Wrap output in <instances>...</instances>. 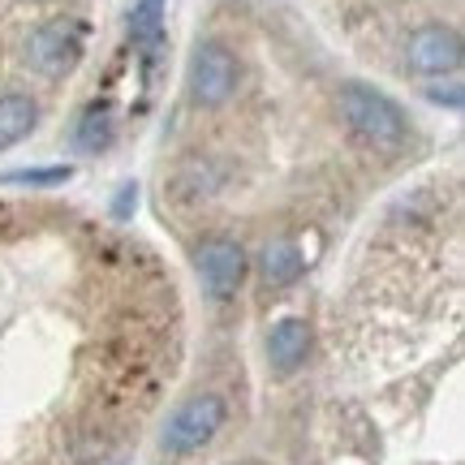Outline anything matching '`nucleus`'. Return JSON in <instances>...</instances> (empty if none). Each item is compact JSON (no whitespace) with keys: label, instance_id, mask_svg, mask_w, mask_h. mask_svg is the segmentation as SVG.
I'll return each mask as SVG.
<instances>
[{"label":"nucleus","instance_id":"obj_7","mask_svg":"<svg viewBox=\"0 0 465 465\" xmlns=\"http://www.w3.org/2000/svg\"><path fill=\"white\" fill-rule=\"evenodd\" d=\"M306 349H311V328L302 319H281L267 336V358L281 375H289V371H298L306 362Z\"/></svg>","mask_w":465,"mask_h":465},{"label":"nucleus","instance_id":"obj_13","mask_svg":"<svg viewBox=\"0 0 465 465\" xmlns=\"http://www.w3.org/2000/svg\"><path fill=\"white\" fill-rule=\"evenodd\" d=\"M427 95H431L435 104H449V108H461V86L449 83V91L444 86H427Z\"/></svg>","mask_w":465,"mask_h":465},{"label":"nucleus","instance_id":"obj_1","mask_svg":"<svg viewBox=\"0 0 465 465\" xmlns=\"http://www.w3.org/2000/svg\"><path fill=\"white\" fill-rule=\"evenodd\" d=\"M341 113H345L349 130L366 143H375V147H401L410 138V121L401 113V104L388 100L375 86L349 83L341 91Z\"/></svg>","mask_w":465,"mask_h":465},{"label":"nucleus","instance_id":"obj_5","mask_svg":"<svg viewBox=\"0 0 465 465\" xmlns=\"http://www.w3.org/2000/svg\"><path fill=\"white\" fill-rule=\"evenodd\" d=\"M194 267H199L203 293L224 302L242 289V281H246V250L237 246V242H229V237H212V242L199 246Z\"/></svg>","mask_w":465,"mask_h":465},{"label":"nucleus","instance_id":"obj_11","mask_svg":"<svg viewBox=\"0 0 465 465\" xmlns=\"http://www.w3.org/2000/svg\"><path fill=\"white\" fill-rule=\"evenodd\" d=\"M130 35L138 48H155L160 35H164V0H134Z\"/></svg>","mask_w":465,"mask_h":465},{"label":"nucleus","instance_id":"obj_4","mask_svg":"<svg viewBox=\"0 0 465 465\" xmlns=\"http://www.w3.org/2000/svg\"><path fill=\"white\" fill-rule=\"evenodd\" d=\"M26 61L39 69L44 78H61L83 61V26L78 22H48L31 35L26 44Z\"/></svg>","mask_w":465,"mask_h":465},{"label":"nucleus","instance_id":"obj_3","mask_svg":"<svg viewBox=\"0 0 465 465\" xmlns=\"http://www.w3.org/2000/svg\"><path fill=\"white\" fill-rule=\"evenodd\" d=\"M220 427H224V401L212 397V392L190 397L177 414L168 418L164 452H194V449H203V444H207Z\"/></svg>","mask_w":465,"mask_h":465},{"label":"nucleus","instance_id":"obj_10","mask_svg":"<svg viewBox=\"0 0 465 465\" xmlns=\"http://www.w3.org/2000/svg\"><path fill=\"white\" fill-rule=\"evenodd\" d=\"M113 130H116V116L108 104H95V108H86L83 121H78V130H74V147L86 151V155H95V151H104L108 143H113Z\"/></svg>","mask_w":465,"mask_h":465},{"label":"nucleus","instance_id":"obj_6","mask_svg":"<svg viewBox=\"0 0 465 465\" xmlns=\"http://www.w3.org/2000/svg\"><path fill=\"white\" fill-rule=\"evenodd\" d=\"M405 61L422 78H444L461 69V35L452 26H422L405 44Z\"/></svg>","mask_w":465,"mask_h":465},{"label":"nucleus","instance_id":"obj_9","mask_svg":"<svg viewBox=\"0 0 465 465\" xmlns=\"http://www.w3.org/2000/svg\"><path fill=\"white\" fill-rule=\"evenodd\" d=\"M35 104L26 100V95H5L0 100V151L17 147L26 134L35 130Z\"/></svg>","mask_w":465,"mask_h":465},{"label":"nucleus","instance_id":"obj_8","mask_svg":"<svg viewBox=\"0 0 465 465\" xmlns=\"http://www.w3.org/2000/svg\"><path fill=\"white\" fill-rule=\"evenodd\" d=\"M302 254L298 246L289 242V237H276V242H267L263 254H259V272H263V281L272 289H284V284H293L302 276Z\"/></svg>","mask_w":465,"mask_h":465},{"label":"nucleus","instance_id":"obj_2","mask_svg":"<svg viewBox=\"0 0 465 465\" xmlns=\"http://www.w3.org/2000/svg\"><path fill=\"white\" fill-rule=\"evenodd\" d=\"M237 78H242L237 56L224 44L207 39V44L194 48V56H190V95H194V104H203V108L224 104L237 91Z\"/></svg>","mask_w":465,"mask_h":465},{"label":"nucleus","instance_id":"obj_12","mask_svg":"<svg viewBox=\"0 0 465 465\" xmlns=\"http://www.w3.org/2000/svg\"><path fill=\"white\" fill-rule=\"evenodd\" d=\"M5 185H35V190H52V185H65L74 182V168L69 164H56V168H22V173H9L0 177Z\"/></svg>","mask_w":465,"mask_h":465}]
</instances>
